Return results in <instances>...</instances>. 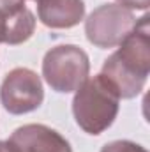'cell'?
<instances>
[{
  "mask_svg": "<svg viewBox=\"0 0 150 152\" xmlns=\"http://www.w3.org/2000/svg\"><path fill=\"white\" fill-rule=\"evenodd\" d=\"M34 32H36V16L30 9L23 7L18 12L5 18L4 44L9 46L23 44L34 36Z\"/></svg>",
  "mask_w": 150,
  "mask_h": 152,
  "instance_id": "obj_8",
  "label": "cell"
},
{
  "mask_svg": "<svg viewBox=\"0 0 150 152\" xmlns=\"http://www.w3.org/2000/svg\"><path fill=\"white\" fill-rule=\"evenodd\" d=\"M4 30H5V18L0 14V42H4Z\"/></svg>",
  "mask_w": 150,
  "mask_h": 152,
  "instance_id": "obj_13",
  "label": "cell"
},
{
  "mask_svg": "<svg viewBox=\"0 0 150 152\" xmlns=\"http://www.w3.org/2000/svg\"><path fill=\"white\" fill-rule=\"evenodd\" d=\"M120 108V97L103 75L87 78L74 92L73 115L79 129L97 136L111 127Z\"/></svg>",
  "mask_w": 150,
  "mask_h": 152,
  "instance_id": "obj_2",
  "label": "cell"
},
{
  "mask_svg": "<svg viewBox=\"0 0 150 152\" xmlns=\"http://www.w3.org/2000/svg\"><path fill=\"white\" fill-rule=\"evenodd\" d=\"M0 152H18L9 140H0Z\"/></svg>",
  "mask_w": 150,
  "mask_h": 152,
  "instance_id": "obj_12",
  "label": "cell"
},
{
  "mask_svg": "<svg viewBox=\"0 0 150 152\" xmlns=\"http://www.w3.org/2000/svg\"><path fill=\"white\" fill-rule=\"evenodd\" d=\"M34 2H36V0H34Z\"/></svg>",
  "mask_w": 150,
  "mask_h": 152,
  "instance_id": "obj_14",
  "label": "cell"
},
{
  "mask_svg": "<svg viewBox=\"0 0 150 152\" xmlns=\"http://www.w3.org/2000/svg\"><path fill=\"white\" fill-rule=\"evenodd\" d=\"M136 16L131 9L120 4H103L94 9L85 20V36L90 44L108 50L118 46L136 25Z\"/></svg>",
  "mask_w": 150,
  "mask_h": 152,
  "instance_id": "obj_4",
  "label": "cell"
},
{
  "mask_svg": "<svg viewBox=\"0 0 150 152\" xmlns=\"http://www.w3.org/2000/svg\"><path fill=\"white\" fill-rule=\"evenodd\" d=\"M39 21L53 30L73 28L85 18L83 0H36Z\"/></svg>",
  "mask_w": 150,
  "mask_h": 152,
  "instance_id": "obj_7",
  "label": "cell"
},
{
  "mask_svg": "<svg viewBox=\"0 0 150 152\" xmlns=\"http://www.w3.org/2000/svg\"><path fill=\"white\" fill-rule=\"evenodd\" d=\"M9 142L18 152H73L71 143L44 124H25L18 127Z\"/></svg>",
  "mask_w": 150,
  "mask_h": 152,
  "instance_id": "obj_6",
  "label": "cell"
},
{
  "mask_svg": "<svg viewBox=\"0 0 150 152\" xmlns=\"http://www.w3.org/2000/svg\"><path fill=\"white\" fill-rule=\"evenodd\" d=\"M117 4L131 9V11H147L150 5V0H117Z\"/></svg>",
  "mask_w": 150,
  "mask_h": 152,
  "instance_id": "obj_11",
  "label": "cell"
},
{
  "mask_svg": "<svg viewBox=\"0 0 150 152\" xmlns=\"http://www.w3.org/2000/svg\"><path fill=\"white\" fill-rule=\"evenodd\" d=\"M44 101L41 76L28 67H14L0 85V103L11 115H25L37 110Z\"/></svg>",
  "mask_w": 150,
  "mask_h": 152,
  "instance_id": "obj_5",
  "label": "cell"
},
{
  "mask_svg": "<svg viewBox=\"0 0 150 152\" xmlns=\"http://www.w3.org/2000/svg\"><path fill=\"white\" fill-rule=\"evenodd\" d=\"M90 75V58L76 44H58L42 58V78L58 94L76 92Z\"/></svg>",
  "mask_w": 150,
  "mask_h": 152,
  "instance_id": "obj_3",
  "label": "cell"
},
{
  "mask_svg": "<svg viewBox=\"0 0 150 152\" xmlns=\"http://www.w3.org/2000/svg\"><path fill=\"white\" fill-rule=\"evenodd\" d=\"M145 14L118 44L104 64L101 75L115 88L120 99H133L141 94L150 75V25Z\"/></svg>",
  "mask_w": 150,
  "mask_h": 152,
  "instance_id": "obj_1",
  "label": "cell"
},
{
  "mask_svg": "<svg viewBox=\"0 0 150 152\" xmlns=\"http://www.w3.org/2000/svg\"><path fill=\"white\" fill-rule=\"evenodd\" d=\"M25 2L27 0H0V14L4 18L11 16V14L18 12L20 9H23L25 7Z\"/></svg>",
  "mask_w": 150,
  "mask_h": 152,
  "instance_id": "obj_10",
  "label": "cell"
},
{
  "mask_svg": "<svg viewBox=\"0 0 150 152\" xmlns=\"http://www.w3.org/2000/svg\"><path fill=\"white\" fill-rule=\"evenodd\" d=\"M101 152H149L143 145L136 143V142H131V140H115L106 143Z\"/></svg>",
  "mask_w": 150,
  "mask_h": 152,
  "instance_id": "obj_9",
  "label": "cell"
}]
</instances>
